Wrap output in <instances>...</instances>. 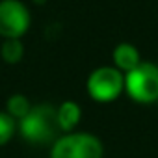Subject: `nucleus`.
Segmentation results:
<instances>
[{
	"label": "nucleus",
	"mask_w": 158,
	"mask_h": 158,
	"mask_svg": "<svg viewBox=\"0 0 158 158\" xmlns=\"http://www.w3.org/2000/svg\"><path fill=\"white\" fill-rule=\"evenodd\" d=\"M30 28V11L19 0H0V35L21 39Z\"/></svg>",
	"instance_id": "39448f33"
},
{
	"label": "nucleus",
	"mask_w": 158,
	"mask_h": 158,
	"mask_svg": "<svg viewBox=\"0 0 158 158\" xmlns=\"http://www.w3.org/2000/svg\"><path fill=\"white\" fill-rule=\"evenodd\" d=\"M50 158H102V143L89 132H69L54 141Z\"/></svg>",
	"instance_id": "7ed1b4c3"
},
{
	"label": "nucleus",
	"mask_w": 158,
	"mask_h": 158,
	"mask_svg": "<svg viewBox=\"0 0 158 158\" xmlns=\"http://www.w3.org/2000/svg\"><path fill=\"white\" fill-rule=\"evenodd\" d=\"M56 115H58V125L61 132H71L82 119V110L76 102L73 101H65L56 108Z\"/></svg>",
	"instance_id": "0eeeda50"
},
{
	"label": "nucleus",
	"mask_w": 158,
	"mask_h": 158,
	"mask_svg": "<svg viewBox=\"0 0 158 158\" xmlns=\"http://www.w3.org/2000/svg\"><path fill=\"white\" fill-rule=\"evenodd\" d=\"M125 89V76L115 67H99L88 78V93L97 102H112Z\"/></svg>",
	"instance_id": "20e7f679"
},
{
	"label": "nucleus",
	"mask_w": 158,
	"mask_h": 158,
	"mask_svg": "<svg viewBox=\"0 0 158 158\" xmlns=\"http://www.w3.org/2000/svg\"><path fill=\"white\" fill-rule=\"evenodd\" d=\"M19 132L32 145H47L56 141L60 138L58 134L61 132L56 108L47 102L32 106V110L19 121Z\"/></svg>",
	"instance_id": "f257e3e1"
},
{
	"label": "nucleus",
	"mask_w": 158,
	"mask_h": 158,
	"mask_svg": "<svg viewBox=\"0 0 158 158\" xmlns=\"http://www.w3.org/2000/svg\"><path fill=\"white\" fill-rule=\"evenodd\" d=\"M125 91L128 97L141 104L158 101V67L149 61H141L136 69L125 74Z\"/></svg>",
	"instance_id": "f03ea898"
},
{
	"label": "nucleus",
	"mask_w": 158,
	"mask_h": 158,
	"mask_svg": "<svg viewBox=\"0 0 158 158\" xmlns=\"http://www.w3.org/2000/svg\"><path fill=\"white\" fill-rule=\"evenodd\" d=\"M114 63H115V69H119L121 73H130L132 69H136L141 63L138 48L130 43L117 45L114 48Z\"/></svg>",
	"instance_id": "423d86ee"
},
{
	"label": "nucleus",
	"mask_w": 158,
	"mask_h": 158,
	"mask_svg": "<svg viewBox=\"0 0 158 158\" xmlns=\"http://www.w3.org/2000/svg\"><path fill=\"white\" fill-rule=\"evenodd\" d=\"M30 110H32L30 101L24 95H21V93H15V95H11L6 101V114H10L15 121H21Z\"/></svg>",
	"instance_id": "6e6552de"
},
{
	"label": "nucleus",
	"mask_w": 158,
	"mask_h": 158,
	"mask_svg": "<svg viewBox=\"0 0 158 158\" xmlns=\"http://www.w3.org/2000/svg\"><path fill=\"white\" fill-rule=\"evenodd\" d=\"M0 56L6 63H19L24 56V45L21 39H4L0 47Z\"/></svg>",
	"instance_id": "1a4fd4ad"
},
{
	"label": "nucleus",
	"mask_w": 158,
	"mask_h": 158,
	"mask_svg": "<svg viewBox=\"0 0 158 158\" xmlns=\"http://www.w3.org/2000/svg\"><path fill=\"white\" fill-rule=\"evenodd\" d=\"M15 128H17V121H15L10 114L0 112V147L6 145V143L13 138Z\"/></svg>",
	"instance_id": "9d476101"
}]
</instances>
